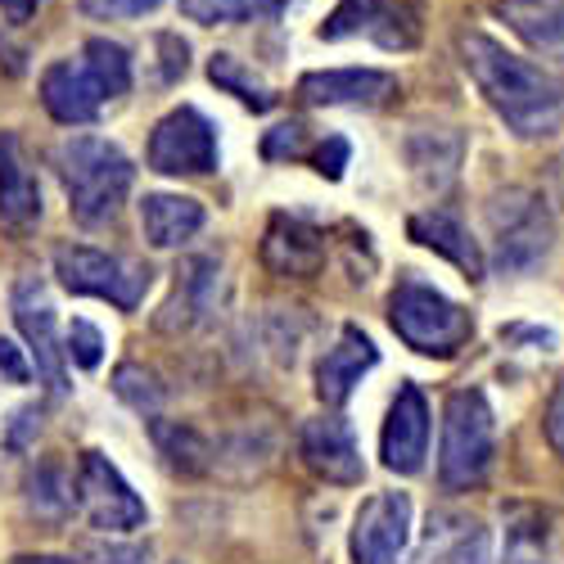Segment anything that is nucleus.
<instances>
[{"mask_svg": "<svg viewBox=\"0 0 564 564\" xmlns=\"http://www.w3.org/2000/svg\"><path fill=\"white\" fill-rule=\"evenodd\" d=\"M460 64L484 90V100L497 109V118L524 140L555 135L564 127V86L542 73L538 64L510 55L501 41L484 32H465L460 41Z\"/></svg>", "mask_w": 564, "mask_h": 564, "instance_id": "1", "label": "nucleus"}, {"mask_svg": "<svg viewBox=\"0 0 564 564\" xmlns=\"http://www.w3.org/2000/svg\"><path fill=\"white\" fill-rule=\"evenodd\" d=\"M55 163L68 191V213L82 226H109L122 199L131 195V181H135L131 159L105 135H68L55 150Z\"/></svg>", "mask_w": 564, "mask_h": 564, "instance_id": "2", "label": "nucleus"}, {"mask_svg": "<svg viewBox=\"0 0 564 564\" xmlns=\"http://www.w3.org/2000/svg\"><path fill=\"white\" fill-rule=\"evenodd\" d=\"M497 452L492 406L479 389H460L443 406V447H438V479L447 492H469L488 479Z\"/></svg>", "mask_w": 564, "mask_h": 564, "instance_id": "3", "label": "nucleus"}, {"mask_svg": "<svg viewBox=\"0 0 564 564\" xmlns=\"http://www.w3.org/2000/svg\"><path fill=\"white\" fill-rule=\"evenodd\" d=\"M389 325L406 348L430 352V357H452L469 344V335H475L469 312L460 303H452L447 294H438L434 285H420V280H402L393 290Z\"/></svg>", "mask_w": 564, "mask_h": 564, "instance_id": "4", "label": "nucleus"}, {"mask_svg": "<svg viewBox=\"0 0 564 564\" xmlns=\"http://www.w3.org/2000/svg\"><path fill=\"white\" fill-rule=\"evenodd\" d=\"M55 275L64 280V290L86 294V299H105L122 312H131L150 290V267L105 253V249H90V245H64L55 253Z\"/></svg>", "mask_w": 564, "mask_h": 564, "instance_id": "5", "label": "nucleus"}, {"mask_svg": "<svg viewBox=\"0 0 564 564\" xmlns=\"http://www.w3.org/2000/svg\"><path fill=\"white\" fill-rule=\"evenodd\" d=\"M77 506L86 514L90 529H100L105 538H118V533H131L150 520L145 501L135 497V488L122 479V469L105 456V452H82L77 460Z\"/></svg>", "mask_w": 564, "mask_h": 564, "instance_id": "6", "label": "nucleus"}, {"mask_svg": "<svg viewBox=\"0 0 564 564\" xmlns=\"http://www.w3.org/2000/svg\"><path fill=\"white\" fill-rule=\"evenodd\" d=\"M488 221L497 235V262L501 271H529L551 249V217L538 195L506 191L488 204Z\"/></svg>", "mask_w": 564, "mask_h": 564, "instance_id": "7", "label": "nucleus"}, {"mask_svg": "<svg viewBox=\"0 0 564 564\" xmlns=\"http://www.w3.org/2000/svg\"><path fill=\"white\" fill-rule=\"evenodd\" d=\"M325 41L366 36L384 51H411L420 41V0H339L321 28Z\"/></svg>", "mask_w": 564, "mask_h": 564, "instance_id": "8", "label": "nucleus"}, {"mask_svg": "<svg viewBox=\"0 0 564 564\" xmlns=\"http://www.w3.org/2000/svg\"><path fill=\"white\" fill-rule=\"evenodd\" d=\"M150 167L163 172V176H204V172H213L217 167V127L191 105L172 109L150 135Z\"/></svg>", "mask_w": 564, "mask_h": 564, "instance_id": "9", "label": "nucleus"}, {"mask_svg": "<svg viewBox=\"0 0 564 564\" xmlns=\"http://www.w3.org/2000/svg\"><path fill=\"white\" fill-rule=\"evenodd\" d=\"M14 321L28 339V357L41 375V384L51 393H68V375H64V348H59V335H55V307H51V294H45L41 280H19L14 285Z\"/></svg>", "mask_w": 564, "mask_h": 564, "instance_id": "10", "label": "nucleus"}, {"mask_svg": "<svg viewBox=\"0 0 564 564\" xmlns=\"http://www.w3.org/2000/svg\"><path fill=\"white\" fill-rule=\"evenodd\" d=\"M411 542V497L375 492L352 520V564H398Z\"/></svg>", "mask_w": 564, "mask_h": 564, "instance_id": "11", "label": "nucleus"}, {"mask_svg": "<svg viewBox=\"0 0 564 564\" xmlns=\"http://www.w3.org/2000/svg\"><path fill=\"white\" fill-rule=\"evenodd\" d=\"M380 456L393 475H420L430 456V402L415 384H402L389 420H384V434H380Z\"/></svg>", "mask_w": 564, "mask_h": 564, "instance_id": "12", "label": "nucleus"}, {"mask_svg": "<svg viewBox=\"0 0 564 564\" xmlns=\"http://www.w3.org/2000/svg\"><path fill=\"white\" fill-rule=\"evenodd\" d=\"M299 452L307 460L312 475H321L325 484H361V447L357 434L344 415H316L299 434Z\"/></svg>", "mask_w": 564, "mask_h": 564, "instance_id": "13", "label": "nucleus"}, {"mask_svg": "<svg viewBox=\"0 0 564 564\" xmlns=\"http://www.w3.org/2000/svg\"><path fill=\"white\" fill-rule=\"evenodd\" d=\"M299 96L307 105H348V109H380L398 96V77L380 68H325L299 82Z\"/></svg>", "mask_w": 564, "mask_h": 564, "instance_id": "14", "label": "nucleus"}, {"mask_svg": "<svg viewBox=\"0 0 564 564\" xmlns=\"http://www.w3.org/2000/svg\"><path fill=\"white\" fill-rule=\"evenodd\" d=\"M217 294H221V267L213 258H191L176 271V290L159 312V330L176 335V330H195V325L213 321Z\"/></svg>", "mask_w": 564, "mask_h": 564, "instance_id": "15", "label": "nucleus"}, {"mask_svg": "<svg viewBox=\"0 0 564 564\" xmlns=\"http://www.w3.org/2000/svg\"><path fill=\"white\" fill-rule=\"evenodd\" d=\"M0 221L14 235H28L41 221V185L14 131H0Z\"/></svg>", "mask_w": 564, "mask_h": 564, "instance_id": "16", "label": "nucleus"}, {"mask_svg": "<svg viewBox=\"0 0 564 564\" xmlns=\"http://www.w3.org/2000/svg\"><path fill=\"white\" fill-rule=\"evenodd\" d=\"M375 361H380V348H375L357 325H344L339 339L316 361V398L325 406H344L352 398V389L361 384V375L375 370Z\"/></svg>", "mask_w": 564, "mask_h": 564, "instance_id": "17", "label": "nucleus"}, {"mask_svg": "<svg viewBox=\"0 0 564 564\" xmlns=\"http://www.w3.org/2000/svg\"><path fill=\"white\" fill-rule=\"evenodd\" d=\"M41 105H45V113H51L55 122L82 127V122H96L100 118L105 96L96 90V82L86 77L82 64L59 59V64H51V68L41 73Z\"/></svg>", "mask_w": 564, "mask_h": 564, "instance_id": "18", "label": "nucleus"}, {"mask_svg": "<svg viewBox=\"0 0 564 564\" xmlns=\"http://www.w3.org/2000/svg\"><path fill=\"white\" fill-rule=\"evenodd\" d=\"M262 262L275 271V275H316L325 267V235L307 221H294V217H275L267 226V240H262Z\"/></svg>", "mask_w": 564, "mask_h": 564, "instance_id": "19", "label": "nucleus"}, {"mask_svg": "<svg viewBox=\"0 0 564 564\" xmlns=\"http://www.w3.org/2000/svg\"><path fill=\"white\" fill-rule=\"evenodd\" d=\"M204 204L185 195H145V204H140V230L154 249H181L204 230Z\"/></svg>", "mask_w": 564, "mask_h": 564, "instance_id": "20", "label": "nucleus"}, {"mask_svg": "<svg viewBox=\"0 0 564 564\" xmlns=\"http://www.w3.org/2000/svg\"><path fill=\"white\" fill-rule=\"evenodd\" d=\"M411 240H420L425 249H434V253H443L447 262H456L469 280L484 275V253H479V245L469 240L465 221H460L456 213H447V208L415 213V217H411Z\"/></svg>", "mask_w": 564, "mask_h": 564, "instance_id": "21", "label": "nucleus"}, {"mask_svg": "<svg viewBox=\"0 0 564 564\" xmlns=\"http://www.w3.org/2000/svg\"><path fill=\"white\" fill-rule=\"evenodd\" d=\"M492 14L533 51H564V0H497Z\"/></svg>", "mask_w": 564, "mask_h": 564, "instance_id": "22", "label": "nucleus"}, {"mask_svg": "<svg viewBox=\"0 0 564 564\" xmlns=\"http://www.w3.org/2000/svg\"><path fill=\"white\" fill-rule=\"evenodd\" d=\"M415 564H488V533L475 520L438 514L430 524V542Z\"/></svg>", "mask_w": 564, "mask_h": 564, "instance_id": "23", "label": "nucleus"}, {"mask_svg": "<svg viewBox=\"0 0 564 564\" xmlns=\"http://www.w3.org/2000/svg\"><path fill=\"white\" fill-rule=\"evenodd\" d=\"M501 564H560L555 546H551V529L546 514L514 506L506 514V546H501Z\"/></svg>", "mask_w": 564, "mask_h": 564, "instance_id": "24", "label": "nucleus"}, {"mask_svg": "<svg viewBox=\"0 0 564 564\" xmlns=\"http://www.w3.org/2000/svg\"><path fill=\"white\" fill-rule=\"evenodd\" d=\"M150 434H154V443L172 469H181V475H208L213 447L199 430L176 425V420H150Z\"/></svg>", "mask_w": 564, "mask_h": 564, "instance_id": "25", "label": "nucleus"}, {"mask_svg": "<svg viewBox=\"0 0 564 564\" xmlns=\"http://www.w3.org/2000/svg\"><path fill=\"white\" fill-rule=\"evenodd\" d=\"M443 140H447V131H415L406 140V163H411L415 181L425 185V191H447L456 167H460V145L447 150V154H438Z\"/></svg>", "mask_w": 564, "mask_h": 564, "instance_id": "26", "label": "nucleus"}, {"mask_svg": "<svg viewBox=\"0 0 564 564\" xmlns=\"http://www.w3.org/2000/svg\"><path fill=\"white\" fill-rule=\"evenodd\" d=\"M82 68H86V77H90V82H96V90H100L105 100L127 96V90H131V55L122 51L118 41H109V36L86 41V51H82Z\"/></svg>", "mask_w": 564, "mask_h": 564, "instance_id": "27", "label": "nucleus"}, {"mask_svg": "<svg viewBox=\"0 0 564 564\" xmlns=\"http://www.w3.org/2000/svg\"><path fill=\"white\" fill-rule=\"evenodd\" d=\"M208 77L226 90V96H235V100H240V105H249V109H271V90H267V82H258L240 59H235V55H213V64H208Z\"/></svg>", "mask_w": 564, "mask_h": 564, "instance_id": "28", "label": "nucleus"}, {"mask_svg": "<svg viewBox=\"0 0 564 564\" xmlns=\"http://www.w3.org/2000/svg\"><path fill=\"white\" fill-rule=\"evenodd\" d=\"M28 488H32V497H28L32 510L45 514V520H59V514L73 506V484L64 479V469H59V465H41Z\"/></svg>", "mask_w": 564, "mask_h": 564, "instance_id": "29", "label": "nucleus"}, {"mask_svg": "<svg viewBox=\"0 0 564 564\" xmlns=\"http://www.w3.org/2000/svg\"><path fill=\"white\" fill-rule=\"evenodd\" d=\"M267 10V0H181V14L195 19L204 28H217V23H245L253 14Z\"/></svg>", "mask_w": 564, "mask_h": 564, "instance_id": "30", "label": "nucleus"}, {"mask_svg": "<svg viewBox=\"0 0 564 564\" xmlns=\"http://www.w3.org/2000/svg\"><path fill=\"white\" fill-rule=\"evenodd\" d=\"M113 393H118L122 402H131L135 411H154V406L163 402V389H159V380H154V370H145V366H122V370L113 375Z\"/></svg>", "mask_w": 564, "mask_h": 564, "instance_id": "31", "label": "nucleus"}, {"mask_svg": "<svg viewBox=\"0 0 564 564\" xmlns=\"http://www.w3.org/2000/svg\"><path fill=\"white\" fill-rule=\"evenodd\" d=\"M64 357H68V361H77L82 370H96V366L105 361V335H100L90 321H82V316H77V321L68 325Z\"/></svg>", "mask_w": 564, "mask_h": 564, "instance_id": "32", "label": "nucleus"}, {"mask_svg": "<svg viewBox=\"0 0 564 564\" xmlns=\"http://www.w3.org/2000/svg\"><path fill=\"white\" fill-rule=\"evenodd\" d=\"M77 560L82 564H150V546H135V542H82Z\"/></svg>", "mask_w": 564, "mask_h": 564, "instance_id": "33", "label": "nucleus"}, {"mask_svg": "<svg viewBox=\"0 0 564 564\" xmlns=\"http://www.w3.org/2000/svg\"><path fill=\"white\" fill-rule=\"evenodd\" d=\"M159 10V0H82V14L90 19H140V14H150Z\"/></svg>", "mask_w": 564, "mask_h": 564, "instance_id": "34", "label": "nucleus"}, {"mask_svg": "<svg viewBox=\"0 0 564 564\" xmlns=\"http://www.w3.org/2000/svg\"><path fill=\"white\" fill-rule=\"evenodd\" d=\"M267 159H303L307 154V145H303V127L299 122H285V127H275L271 135H267Z\"/></svg>", "mask_w": 564, "mask_h": 564, "instance_id": "35", "label": "nucleus"}, {"mask_svg": "<svg viewBox=\"0 0 564 564\" xmlns=\"http://www.w3.org/2000/svg\"><path fill=\"white\" fill-rule=\"evenodd\" d=\"M0 375H6L10 384H28V380H32V361H28L23 348L10 344V339H0Z\"/></svg>", "mask_w": 564, "mask_h": 564, "instance_id": "36", "label": "nucleus"}, {"mask_svg": "<svg viewBox=\"0 0 564 564\" xmlns=\"http://www.w3.org/2000/svg\"><path fill=\"white\" fill-rule=\"evenodd\" d=\"M546 443L564 456V380L555 384V393L546 402Z\"/></svg>", "mask_w": 564, "mask_h": 564, "instance_id": "37", "label": "nucleus"}, {"mask_svg": "<svg viewBox=\"0 0 564 564\" xmlns=\"http://www.w3.org/2000/svg\"><path fill=\"white\" fill-rule=\"evenodd\" d=\"M316 172L321 176H330V181H339L344 176V163H348V145H344V140L339 135H330V140H325V145H321V154H316Z\"/></svg>", "mask_w": 564, "mask_h": 564, "instance_id": "38", "label": "nucleus"}, {"mask_svg": "<svg viewBox=\"0 0 564 564\" xmlns=\"http://www.w3.org/2000/svg\"><path fill=\"white\" fill-rule=\"evenodd\" d=\"M36 6H41V0H0V10H6L10 23H28L36 14Z\"/></svg>", "mask_w": 564, "mask_h": 564, "instance_id": "39", "label": "nucleus"}, {"mask_svg": "<svg viewBox=\"0 0 564 564\" xmlns=\"http://www.w3.org/2000/svg\"><path fill=\"white\" fill-rule=\"evenodd\" d=\"M19 564H68V560H59V555H23Z\"/></svg>", "mask_w": 564, "mask_h": 564, "instance_id": "40", "label": "nucleus"}]
</instances>
